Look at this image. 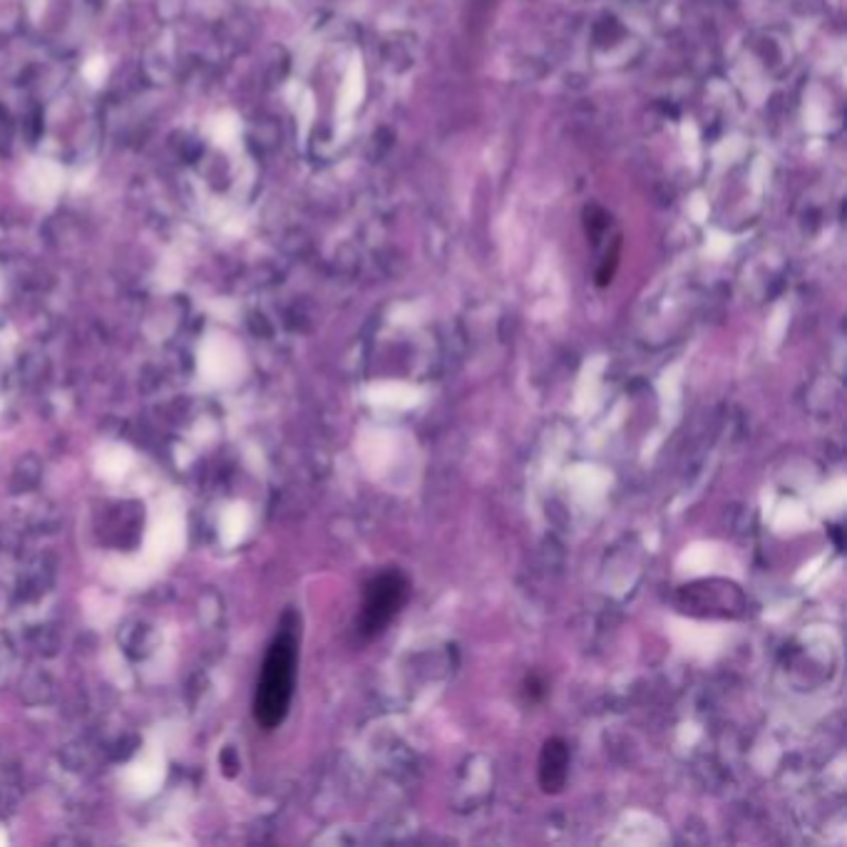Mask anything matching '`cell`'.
<instances>
[{
    "label": "cell",
    "instance_id": "cell-1",
    "mask_svg": "<svg viewBox=\"0 0 847 847\" xmlns=\"http://www.w3.org/2000/svg\"><path fill=\"white\" fill-rule=\"evenodd\" d=\"M293 679H297V639L291 631H283L266 654L262 679H258L254 709L256 721L264 728H276L287 716Z\"/></svg>",
    "mask_w": 847,
    "mask_h": 847
},
{
    "label": "cell",
    "instance_id": "cell-2",
    "mask_svg": "<svg viewBox=\"0 0 847 847\" xmlns=\"http://www.w3.org/2000/svg\"><path fill=\"white\" fill-rule=\"evenodd\" d=\"M408 582L398 572H383L373 579L365 590L363 609H361V634L365 639L378 637L390 621L396 619L400 606L406 604Z\"/></svg>",
    "mask_w": 847,
    "mask_h": 847
},
{
    "label": "cell",
    "instance_id": "cell-3",
    "mask_svg": "<svg viewBox=\"0 0 847 847\" xmlns=\"http://www.w3.org/2000/svg\"><path fill=\"white\" fill-rule=\"evenodd\" d=\"M62 184H65V174L50 159H38L23 174V194L35 204L56 202Z\"/></svg>",
    "mask_w": 847,
    "mask_h": 847
},
{
    "label": "cell",
    "instance_id": "cell-4",
    "mask_svg": "<svg viewBox=\"0 0 847 847\" xmlns=\"http://www.w3.org/2000/svg\"><path fill=\"white\" fill-rule=\"evenodd\" d=\"M569 748L561 738H549L540 753V786L545 792H559L567 786Z\"/></svg>",
    "mask_w": 847,
    "mask_h": 847
},
{
    "label": "cell",
    "instance_id": "cell-5",
    "mask_svg": "<svg viewBox=\"0 0 847 847\" xmlns=\"http://www.w3.org/2000/svg\"><path fill=\"white\" fill-rule=\"evenodd\" d=\"M209 135H211L214 142H217V145L231 147V142L239 137V122H237L234 114H231V112L219 114V118L211 122Z\"/></svg>",
    "mask_w": 847,
    "mask_h": 847
},
{
    "label": "cell",
    "instance_id": "cell-6",
    "mask_svg": "<svg viewBox=\"0 0 847 847\" xmlns=\"http://www.w3.org/2000/svg\"><path fill=\"white\" fill-rule=\"evenodd\" d=\"M83 75H85L87 83H93V85H100L102 80H105V75H107V65H105V60H102V58H93V60L87 62V65H85Z\"/></svg>",
    "mask_w": 847,
    "mask_h": 847
}]
</instances>
